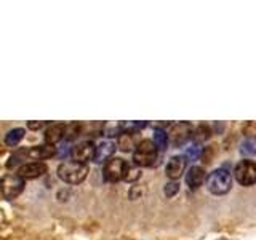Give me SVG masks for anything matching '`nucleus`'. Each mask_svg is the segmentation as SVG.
Listing matches in <instances>:
<instances>
[{
  "instance_id": "1",
  "label": "nucleus",
  "mask_w": 256,
  "mask_h": 240,
  "mask_svg": "<svg viewBox=\"0 0 256 240\" xmlns=\"http://www.w3.org/2000/svg\"><path fill=\"white\" fill-rule=\"evenodd\" d=\"M54 146L53 144H42V146H32V148H24L16 150L14 154L12 156L10 162H8V166H13L16 164H22L26 160H30V162H38V160H44L48 157L54 156Z\"/></svg>"
},
{
  "instance_id": "2",
  "label": "nucleus",
  "mask_w": 256,
  "mask_h": 240,
  "mask_svg": "<svg viewBox=\"0 0 256 240\" xmlns=\"http://www.w3.org/2000/svg\"><path fill=\"white\" fill-rule=\"evenodd\" d=\"M88 174V166L72 160V162H62L58 166V178L68 184L82 182Z\"/></svg>"
},
{
  "instance_id": "3",
  "label": "nucleus",
  "mask_w": 256,
  "mask_h": 240,
  "mask_svg": "<svg viewBox=\"0 0 256 240\" xmlns=\"http://www.w3.org/2000/svg\"><path fill=\"white\" fill-rule=\"evenodd\" d=\"M232 188V178L230 173L224 168H218V170L212 172L206 178V189L214 196H222L228 194Z\"/></svg>"
},
{
  "instance_id": "4",
  "label": "nucleus",
  "mask_w": 256,
  "mask_h": 240,
  "mask_svg": "<svg viewBox=\"0 0 256 240\" xmlns=\"http://www.w3.org/2000/svg\"><path fill=\"white\" fill-rule=\"evenodd\" d=\"M157 158V144L152 140H142L138 142L134 152H133V160L134 165L138 166H150L154 165Z\"/></svg>"
},
{
  "instance_id": "5",
  "label": "nucleus",
  "mask_w": 256,
  "mask_h": 240,
  "mask_svg": "<svg viewBox=\"0 0 256 240\" xmlns=\"http://www.w3.org/2000/svg\"><path fill=\"white\" fill-rule=\"evenodd\" d=\"M234 176L242 186H252L256 182V164L252 160H242L234 168Z\"/></svg>"
},
{
  "instance_id": "6",
  "label": "nucleus",
  "mask_w": 256,
  "mask_h": 240,
  "mask_svg": "<svg viewBox=\"0 0 256 240\" xmlns=\"http://www.w3.org/2000/svg\"><path fill=\"white\" fill-rule=\"evenodd\" d=\"M126 170H128V165L125 164L124 158H118V157H112L109 158L106 164H104V178L110 182H116L124 180L126 176Z\"/></svg>"
},
{
  "instance_id": "7",
  "label": "nucleus",
  "mask_w": 256,
  "mask_h": 240,
  "mask_svg": "<svg viewBox=\"0 0 256 240\" xmlns=\"http://www.w3.org/2000/svg\"><path fill=\"white\" fill-rule=\"evenodd\" d=\"M24 189V180L20 174H5L2 178V194L6 200L16 198Z\"/></svg>"
},
{
  "instance_id": "8",
  "label": "nucleus",
  "mask_w": 256,
  "mask_h": 240,
  "mask_svg": "<svg viewBox=\"0 0 256 240\" xmlns=\"http://www.w3.org/2000/svg\"><path fill=\"white\" fill-rule=\"evenodd\" d=\"M96 148L98 146L93 141H82L72 148V157H74L76 162L86 164L88 160L96 158Z\"/></svg>"
},
{
  "instance_id": "9",
  "label": "nucleus",
  "mask_w": 256,
  "mask_h": 240,
  "mask_svg": "<svg viewBox=\"0 0 256 240\" xmlns=\"http://www.w3.org/2000/svg\"><path fill=\"white\" fill-rule=\"evenodd\" d=\"M46 173V165L44 162H28L20 166L18 174L22 180H36Z\"/></svg>"
},
{
  "instance_id": "10",
  "label": "nucleus",
  "mask_w": 256,
  "mask_h": 240,
  "mask_svg": "<svg viewBox=\"0 0 256 240\" xmlns=\"http://www.w3.org/2000/svg\"><path fill=\"white\" fill-rule=\"evenodd\" d=\"M192 134V128L189 124L182 122V124H176L170 133H168V138H170V141L174 144V146H181V144L186 142Z\"/></svg>"
},
{
  "instance_id": "11",
  "label": "nucleus",
  "mask_w": 256,
  "mask_h": 240,
  "mask_svg": "<svg viewBox=\"0 0 256 240\" xmlns=\"http://www.w3.org/2000/svg\"><path fill=\"white\" fill-rule=\"evenodd\" d=\"M184 170H186V157L181 156H174L170 158V162L166 164L165 173L172 181H176L178 178H181Z\"/></svg>"
},
{
  "instance_id": "12",
  "label": "nucleus",
  "mask_w": 256,
  "mask_h": 240,
  "mask_svg": "<svg viewBox=\"0 0 256 240\" xmlns=\"http://www.w3.org/2000/svg\"><path fill=\"white\" fill-rule=\"evenodd\" d=\"M204 181H205V172H204V168H200V166H190L189 172L186 173V182H188V186L192 190H196V189H198L200 186H202Z\"/></svg>"
},
{
  "instance_id": "13",
  "label": "nucleus",
  "mask_w": 256,
  "mask_h": 240,
  "mask_svg": "<svg viewBox=\"0 0 256 240\" xmlns=\"http://www.w3.org/2000/svg\"><path fill=\"white\" fill-rule=\"evenodd\" d=\"M116 150V142L110 140H104L96 148V162H108V158H112V154Z\"/></svg>"
},
{
  "instance_id": "14",
  "label": "nucleus",
  "mask_w": 256,
  "mask_h": 240,
  "mask_svg": "<svg viewBox=\"0 0 256 240\" xmlns=\"http://www.w3.org/2000/svg\"><path fill=\"white\" fill-rule=\"evenodd\" d=\"M66 128L68 126L62 124H53L52 126H48L45 132L46 144H56L58 141H61L64 138V134H66Z\"/></svg>"
},
{
  "instance_id": "15",
  "label": "nucleus",
  "mask_w": 256,
  "mask_h": 240,
  "mask_svg": "<svg viewBox=\"0 0 256 240\" xmlns=\"http://www.w3.org/2000/svg\"><path fill=\"white\" fill-rule=\"evenodd\" d=\"M118 149L124 150V152H128V150H133L136 149V144H134V140H133V134L132 133H124L118 136Z\"/></svg>"
},
{
  "instance_id": "16",
  "label": "nucleus",
  "mask_w": 256,
  "mask_h": 240,
  "mask_svg": "<svg viewBox=\"0 0 256 240\" xmlns=\"http://www.w3.org/2000/svg\"><path fill=\"white\" fill-rule=\"evenodd\" d=\"M22 138H24L22 128H13V130H10L5 134V144L6 146H16Z\"/></svg>"
},
{
  "instance_id": "17",
  "label": "nucleus",
  "mask_w": 256,
  "mask_h": 240,
  "mask_svg": "<svg viewBox=\"0 0 256 240\" xmlns=\"http://www.w3.org/2000/svg\"><path fill=\"white\" fill-rule=\"evenodd\" d=\"M240 152L245 156H254L256 154V136H252V138H246L242 142V148H240Z\"/></svg>"
},
{
  "instance_id": "18",
  "label": "nucleus",
  "mask_w": 256,
  "mask_h": 240,
  "mask_svg": "<svg viewBox=\"0 0 256 240\" xmlns=\"http://www.w3.org/2000/svg\"><path fill=\"white\" fill-rule=\"evenodd\" d=\"M166 141H168V134L166 132L160 130V128H157V130L154 132V142L157 144L158 149H165L166 148Z\"/></svg>"
},
{
  "instance_id": "19",
  "label": "nucleus",
  "mask_w": 256,
  "mask_h": 240,
  "mask_svg": "<svg viewBox=\"0 0 256 240\" xmlns=\"http://www.w3.org/2000/svg\"><path fill=\"white\" fill-rule=\"evenodd\" d=\"M178 190H180V184H178V182H174V181L166 182V184H165V189H164V192H165V196H166V197H173Z\"/></svg>"
},
{
  "instance_id": "20",
  "label": "nucleus",
  "mask_w": 256,
  "mask_h": 240,
  "mask_svg": "<svg viewBox=\"0 0 256 240\" xmlns=\"http://www.w3.org/2000/svg\"><path fill=\"white\" fill-rule=\"evenodd\" d=\"M140 170L138 168H133V166H128V170H126V176H125V180L126 181H134V180H138L140 178Z\"/></svg>"
},
{
  "instance_id": "21",
  "label": "nucleus",
  "mask_w": 256,
  "mask_h": 240,
  "mask_svg": "<svg viewBox=\"0 0 256 240\" xmlns=\"http://www.w3.org/2000/svg\"><path fill=\"white\" fill-rule=\"evenodd\" d=\"M200 156V148L198 146H192L186 150V157L190 158V160H197Z\"/></svg>"
},
{
  "instance_id": "22",
  "label": "nucleus",
  "mask_w": 256,
  "mask_h": 240,
  "mask_svg": "<svg viewBox=\"0 0 256 240\" xmlns=\"http://www.w3.org/2000/svg\"><path fill=\"white\" fill-rule=\"evenodd\" d=\"M28 126L30 128V130H40V128L44 126V122H29Z\"/></svg>"
}]
</instances>
